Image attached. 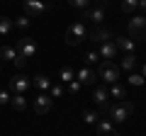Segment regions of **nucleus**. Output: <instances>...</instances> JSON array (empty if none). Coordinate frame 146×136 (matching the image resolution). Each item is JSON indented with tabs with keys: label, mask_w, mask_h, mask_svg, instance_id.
Here are the masks:
<instances>
[{
	"label": "nucleus",
	"mask_w": 146,
	"mask_h": 136,
	"mask_svg": "<svg viewBox=\"0 0 146 136\" xmlns=\"http://www.w3.org/2000/svg\"><path fill=\"white\" fill-rule=\"evenodd\" d=\"M107 92L112 95V97H117V100H119V102H122V100L127 97V88H124V85H119V83L110 85V90H107Z\"/></svg>",
	"instance_id": "6ab92c4d"
},
{
	"label": "nucleus",
	"mask_w": 146,
	"mask_h": 136,
	"mask_svg": "<svg viewBox=\"0 0 146 136\" xmlns=\"http://www.w3.org/2000/svg\"><path fill=\"white\" fill-rule=\"evenodd\" d=\"M93 102L100 107V110H102V107L110 102V92H107V88H95V90H93Z\"/></svg>",
	"instance_id": "4468645a"
},
{
	"label": "nucleus",
	"mask_w": 146,
	"mask_h": 136,
	"mask_svg": "<svg viewBox=\"0 0 146 136\" xmlns=\"http://www.w3.org/2000/svg\"><path fill=\"white\" fill-rule=\"evenodd\" d=\"M136 10H141V12H146V0H139V3H136Z\"/></svg>",
	"instance_id": "2f4dec72"
},
{
	"label": "nucleus",
	"mask_w": 146,
	"mask_h": 136,
	"mask_svg": "<svg viewBox=\"0 0 146 136\" xmlns=\"http://www.w3.org/2000/svg\"><path fill=\"white\" fill-rule=\"evenodd\" d=\"M0 58H5V61H17V51L12 46H0Z\"/></svg>",
	"instance_id": "4be33fe9"
},
{
	"label": "nucleus",
	"mask_w": 146,
	"mask_h": 136,
	"mask_svg": "<svg viewBox=\"0 0 146 136\" xmlns=\"http://www.w3.org/2000/svg\"><path fill=\"white\" fill-rule=\"evenodd\" d=\"M83 20L93 22V24H100V22L105 20V7H88V10L83 12Z\"/></svg>",
	"instance_id": "f8f14e48"
},
{
	"label": "nucleus",
	"mask_w": 146,
	"mask_h": 136,
	"mask_svg": "<svg viewBox=\"0 0 146 136\" xmlns=\"http://www.w3.org/2000/svg\"><path fill=\"white\" fill-rule=\"evenodd\" d=\"M22 10H25V15L29 20H34V17H42L49 10V5L44 0H22Z\"/></svg>",
	"instance_id": "423d86ee"
},
{
	"label": "nucleus",
	"mask_w": 146,
	"mask_h": 136,
	"mask_svg": "<svg viewBox=\"0 0 146 136\" xmlns=\"http://www.w3.org/2000/svg\"><path fill=\"white\" fill-rule=\"evenodd\" d=\"M76 80H78L80 85H95L98 73H95L90 66H85V68H80V71H76Z\"/></svg>",
	"instance_id": "9b49d317"
},
{
	"label": "nucleus",
	"mask_w": 146,
	"mask_h": 136,
	"mask_svg": "<svg viewBox=\"0 0 146 136\" xmlns=\"http://www.w3.org/2000/svg\"><path fill=\"white\" fill-rule=\"evenodd\" d=\"M32 85H34L36 90H39V92H49V88H51V78H49V75H34V78H32Z\"/></svg>",
	"instance_id": "2eb2a0df"
},
{
	"label": "nucleus",
	"mask_w": 146,
	"mask_h": 136,
	"mask_svg": "<svg viewBox=\"0 0 146 136\" xmlns=\"http://www.w3.org/2000/svg\"><path fill=\"white\" fill-rule=\"evenodd\" d=\"M10 97H12L10 90H0V105H7V102H10Z\"/></svg>",
	"instance_id": "7c9ffc66"
},
{
	"label": "nucleus",
	"mask_w": 146,
	"mask_h": 136,
	"mask_svg": "<svg viewBox=\"0 0 146 136\" xmlns=\"http://www.w3.org/2000/svg\"><path fill=\"white\" fill-rule=\"evenodd\" d=\"M90 3H95L98 7H105V5H107V0H90Z\"/></svg>",
	"instance_id": "473e14b6"
},
{
	"label": "nucleus",
	"mask_w": 146,
	"mask_h": 136,
	"mask_svg": "<svg viewBox=\"0 0 146 136\" xmlns=\"http://www.w3.org/2000/svg\"><path fill=\"white\" fill-rule=\"evenodd\" d=\"M134 110H136L134 102H129V100H122V102H107V105L102 107V112L107 114V119L112 121V124H122V121H127Z\"/></svg>",
	"instance_id": "f257e3e1"
},
{
	"label": "nucleus",
	"mask_w": 146,
	"mask_h": 136,
	"mask_svg": "<svg viewBox=\"0 0 146 136\" xmlns=\"http://www.w3.org/2000/svg\"><path fill=\"white\" fill-rule=\"evenodd\" d=\"M68 3H71L76 10H80V12H85V10L90 7V0H68Z\"/></svg>",
	"instance_id": "b1692460"
},
{
	"label": "nucleus",
	"mask_w": 146,
	"mask_h": 136,
	"mask_svg": "<svg viewBox=\"0 0 146 136\" xmlns=\"http://www.w3.org/2000/svg\"><path fill=\"white\" fill-rule=\"evenodd\" d=\"M29 85H32V80L27 75H12L10 78V92L12 95H25L29 90Z\"/></svg>",
	"instance_id": "6e6552de"
},
{
	"label": "nucleus",
	"mask_w": 146,
	"mask_h": 136,
	"mask_svg": "<svg viewBox=\"0 0 146 136\" xmlns=\"http://www.w3.org/2000/svg\"><path fill=\"white\" fill-rule=\"evenodd\" d=\"M88 42L93 44H105V42H112V32L107 27H95L93 32H88Z\"/></svg>",
	"instance_id": "9d476101"
},
{
	"label": "nucleus",
	"mask_w": 146,
	"mask_h": 136,
	"mask_svg": "<svg viewBox=\"0 0 146 136\" xmlns=\"http://www.w3.org/2000/svg\"><path fill=\"white\" fill-rule=\"evenodd\" d=\"M115 134V126L110 119H98L95 121V136H112Z\"/></svg>",
	"instance_id": "ddd939ff"
},
{
	"label": "nucleus",
	"mask_w": 146,
	"mask_h": 136,
	"mask_svg": "<svg viewBox=\"0 0 146 136\" xmlns=\"http://www.w3.org/2000/svg\"><path fill=\"white\" fill-rule=\"evenodd\" d=\"M15 51H17V56H20L22 61H29V58L36 56V42L32 37H20V39H17Z\"/></svg>",
	"instance_id": "39448f33"
},
{
	"label": "nucleus",
	"mask_w": 146,
	"mask_h": 136,
	"mask_svg": "<svg viewBox=\"0 0 146 136\" xmlns=\"http://www.w3.org/2000/svg\"><path fill=\"white\" fill-rule=\"evenodd\" d=\"M58 80H61V83H71V80H76V71H73V68H61V71H58Z\"/></svg>",
	"instance_id": "412c9836"
},
{
	"label": "nucleus",
	"mask_w": 146,
	"mask_h": 136,
	"mask_svg": "<svg viewBox=\"0 0 146 136\" xmlns=\"http://www.w3.org/2000/svg\"><path fill=\"white\" fill-rule=\"evenodd\" d=\"M98 78H102V83H110V85H115V83H119V66H115L112 61H100V66H98Z\"/></svg>",
	"instance_id": "f03ea898"
},
{
	"label": "nucleus",
	"mask_w": 146,
	"mask_h": 136,
	"mask_svg": "<svg viewBox=\"0 0 146 136\" xmlns=\"http://www.w3.org/2000/svg\"><path fill=\"white\" fill-rule=\"evenodd\" d=\"M115 44H117V49H122V51H127V53H134V46H136V42H134V39H129V37L115 39Z\"/></svg>",
	"instance_id": "dca6fc26"
},
{
	"label": "nucleus",
	"mask_w": 146,
	"mask_h": 136,
	"mask_svg": "<svg viewBox=\"0 0 146 136\" xmlns=\"http://www.w3.org/2000/svg\"><path fill=\"white\" fill-rule=\"evenodd\" d=\"M80 88H83V85H80L78 80H71V83H68V92H71V95H78Z\"/></svg>",
	"instance_id": "cd10ccee"
},
{
	"label": "nucleus",
	"mask_w": 146,
	"mask_h": 136,
	"mask_svg": "<svg viewBox=\"0 0 146 136\" xmlns=\"http://www.w3.org/2000/svg\"><path fill=\"white\" fill-rule=\"evenodd\" d=\"M136 3L139 0H122V12H136Z\"/></svg>",
	"instance_id": "a878e982"
},
{
	"label": "nucleus",
	"mask_w": 146,
	"mask_h": 136,
	"mask_svg": "<svg viewBox=\"0 0 146 136\" xmlns=\"http://www.w3.org/2000/svg\"><path fill=\"white\" fill-rule=\"evenodd\" d=\"M32 107H34L36 114H46V112H51V107H54V97L49 92H39L34 97V105Z\"/></svg>",
	"instance_id": "0eeeda50"
},
{
	"label": "nucleus",
	"mask_w": 146,
	"mask_h": 136,
	"mask_svg": "<svg viewBox=\"0 0 146 136\" xmlns=\"http://www.w3.org/2000/svg\"><path fill=\"white\" fill-rule=\"evenodd\" d=\"M0 75H3V63H0Z\"/></svg>",
	"instance_id": "f704fd0d"
},
{
	"label": "nucleus",
	"mask_w": 146,
	"mask_h": 136,
	"mask_svg": "<svg viewBox=\"0 0 146 136\" xmlns=\"http://www.w3.org/2000/svg\"><path fill=\"white\" fill-rule=\"evenodd\" d=\"M12 29H15L12 20H10V17H5V15H0V37H7Z\"/></svg>",
	"instance_id": "a211bd4d"
},
{
	"label": "nucleus",
	"mask_w": 146,
	"mask_h": 136,
	"mask_svg": "<svg viewBox=\"0 0 146 136\" xmlns=\"http://www.w3.org/2000/svg\"><path fill=\"white\" fill-rule=\"evenodd\" d=\"M49 95H51V97H61L63 95V85H51V88H49Z\"/></svg>",
	"instance_id": "c85d7f7f"
},
{
	"label": "nucleus",
	"mask_w": 146,
	"mask_h": 136,
	"mask_svg": "<svg viewBox=\"0 0 146 136\" xmlns=\"http://www.w3.org/2000/svg\"><path fill=\"white\" fill-rule=\"evenodd\" d=\"M85 39H88V29H85V24H83V22H73V24L68 27L66 44H68V46H78V44H83Z\"/></svg>",
	"instance_id": "20e7f679"
},
{
	"label": "nucleus",
	"mask_w": 146,
	"mask_h": 136,
	"mask_svg": "<svg viewBox=\"0 0 146 136\" xmlns=\"http://www.w3.org/2000/svg\"><path fill=\"white\" fill-rule=\"evenodd\" d=\"M98 56L100 61H112V58H117V53H119V49H117L115 42H105V44H98Z\"/></svg>",
	"instance_id": "1a4fd4ad"
},
{
	"label": "nucleus",
	"mask_w": 146,
	"mask_h": 136,
	"mask_svg": "<svg viewBox=\"0 0 146 136\" xmlns=\"http://www.w3.org/2000/svg\"><path fill=\"white\" fill-rule=\"evenodd\" d=\"M127 32H129V39H134V42H146V17L134 15L127 24Z\"/></svg>",
	"instance_id": "7ed1b4c3"
},
{
	"label": "nucleus",
	"mask_w": 146,
	"mask_h": 136,
	"mask_svg": "<svg viewBox=\"0 0 146 136\" xmlns=\"http://www.w3.org/2000/svg\"><path fill=\"white\" fill-rule=\"evenodd\" d=\"M144 80H146V78H144V75H139V73H131V75H129V83H131V85H144Z\"/></svg>",
	"instance_id": "c756f323"
},
{
	"label": "nucleus",
	"mask_w": 146,
	"mask_h": 136,
	"mask_svg": "<svg viewBox=\"0 0 146 136\" xmlns=\"http://www.w3.org/2000/svg\"><path fill=\"white\" fill-rule=\"evenodd\" d=\"M144 85H146V80H144Z\"/></svg>",
	"instance_id": "e433bc0d"
},
{
	"label": "nucleus",
	"mask_w": 146,
	"mask_h": 136,
	"mask_svg": "<svg viewBox=\"0 0 146 136\" xmlns=\"http://www.w3.org/2000/svg\"><path fill=\"white\" fill-rule=\"evenodd\" d=\"M134 66H136V56L134 53H124V56H122V68L119 71H134Z\"/></svg>",
	"instance_id": "aec40b11"
},
{
	"label": "nucleus",
	"mask_w": 146,
	"mask_h": 136,
	"mask_svg": "<svg viewBox=\"0 0 146 136\" xmlns=\"http://www.w3.org/2000/svg\"><path fill=\"white\" fill-rule=\"evenodd\" d=\"M141 75H144V78H146V66H144V73H141Z\"/></svg>",
	"instance_id": "72a5a7b5"
},
{
	"label": "nucleus",
	"mask_w": 146,
	"mask_h": 136,
	"mask_svg": "<svg viewBox=\"0 0 146 136\" xmlns=\"http://www.w3.org/2000/svg\"><path fill=\"white\" fill-rule=\"evenodd\" d=\"M83 61L88 63V66H93V63H98V61H100V56H98V51H88V53L83 56Z\"/></svg>",
	"instance_id": "bb28decb"
},
{
	"label": "nucleus",
	"mask_w": 146,
	"mask_h": 136,
	"mask_svg": "<svg viewBox=\"0 0 146 136\" xmlns=\"http://www.w3.org/2000/svg\"><path fill=\"white\" fill-rule=\"evenodd\" d=\"M10 105H12V110H15V112H25L27 110V97H25V95H12V97H10Z\"/></svg>",
	"instance_id": "f3484780"
},
{
	"label": "nucleus",
	"mask_w": 146,
	"mask_h": 136,
	"mask_svg": "<svg viewBox=\"0 0 146 136\" xmlns=\"http://www.w3.org/2000/svg\"><path fill=\"white\" fill-rule=\"evenodd\" d=\"M112 136H119V131H115V134H112Z\"/></svg>",
	"instance_id": "c9c22d12"
},
{
	"label": "nucleus",
	"mask_w": 146,
	"mask_h": 136,
	"mask_svg": "<svg viewBox=\"0 0 146 136\" xmlns=\"http://www.w3.org/2000/svg\"><path fill=\"white\" fill-rule=\"evenodd\" d=\"M98 119H100V117L95 114L93 110H83V121H85V124H95Z\"/></svg>",
	"instance_id": "393cba45"
},
{
	"label": "nucleus",
	"mask_w": 146,
	"mask_h": 136,
	"mask_svg": "<svg viewBox=\"0 0 146 136\" xmlns=\"http://www.w3.org/2000/svg\"><path fill=\"white\" fill-rule=\"evenodd\" d=\"M12 24H15V29H29L32 20L27 15H22V17H17V20H12Z\"/></svg>",
	"instance_id": "5701e85b"
}]
</instances>
